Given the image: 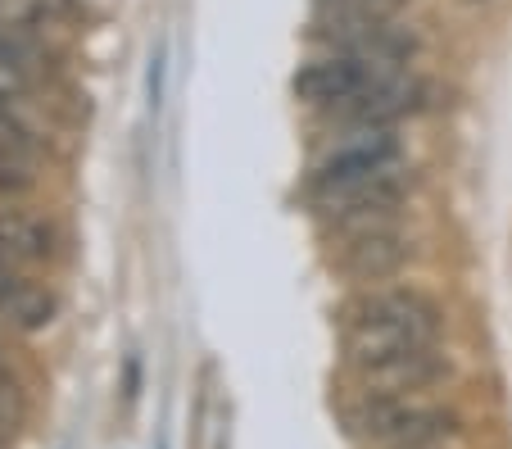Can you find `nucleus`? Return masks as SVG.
I'll return each instance as SVG.
<instances>
[{"label": "nucleus", "mask_w": 512, "mask_h": 449, "mask_svg": "<svg viewBox=\"0 0 512 449\" xmlns=\"http://www.w3.org/2000/svg\"><path fill=\"white\" fill-rule=\"evenodd\" d=\"M413 191V177L404 168L386 177H372V182L345 186V191H331V196H313V214L327 227H336L340 236H358V232H377V227H395L399 205Z\"/></svg>", "instance_id": "20e7f679"}, {"label": "nucleus", "mask_w": 512, "mask_h": 449, "mask_svg": "<svg viewBox=\"0 0 512 449\" xmlns=\"http://www.w3.org/2000/svg\"><path fill=\"white\" fill-rule=\"evenodd\" d=\"M422 96H426L422 82H413V78H386V82H377L368 96H358L354 105L336 109L331 118H336V123H345V127H354V132H372V127L399 123L404 114H417V109H422Z\"/></svg>", "instance_id": "6e6552de"}, {"label": "nucleus", "mask_w": 512, "mask_h": 449, "mask_svg": "<svg viewBox=\"0 0 512 449\" xmlns=\"http://www.w3.org/2000/svg\"><path fill=\"white\" fill-rule=\"evenodd\" d=\"M413 259V236H404L399 227H377V232L345 236L340 245V273L354 282H386Z\"/></svg>", "instance_id": "0eeeda50"}, {"label": "nucleus", "mask_w": 512, "mask_h": 449, "mask_svg": "<svg viewBox=\"0 0 512 449\" xmlns=\"http://www.w3.org/2000/svg\"><path fill=\"white\" fill-rule=\"evenodd\" d=\"M0 73H41V46L23 32H0Z\"/></svg>", "instance_id": "f8f14e48"}, {"label": "nucleus", "mask_w": 512, "mask_h": 449, "mask_svg": "<svg viewBox=\"0 0 512 449\" xmlns=\"http://www.w3.org/2000/svg\"><path fill=\"white\" fill-rule=\"evenodd\" d=\"M145 96H150V109H159V100H164V50H155V59H150V73H145Z\"/></svg>", "instance_id": "ddd939ff"}, {"label": "nucleus", "mask_w": 512, "mask_h": 449, "mask_svg": "<svg viewBox=\"0 0 512 449\" xmlns=\"http://www.w3.org/2000/svg\"><path fill=\"white\" fill-rule=\"evenodd\" d=\"M340 422L354 440H381L390 449H435L458 431V418L449 409H422L404 395H381L368 386L340 404Z\"/></svg>", "instance_id": "f03ea898"}, {"label": "nucleus", "mask_w": 512, "mask_h": 449, "mask_svg": "<svg viewBox=\"0 0 512 449\" xmlns=\"http://www.w3.org/2000/svg\"><path fill=\"white\" fill-rule=\"evenodd\" d=\"M0 259L14 268L55 259V227L23 209H0Z\"/></svg>", "instance_id": "9d476101"}, {"label": "nucleus", "mask_w": 512, "mask_h": 449, "mask_svg": "<svg viewBox=\"0 0 512 449\" xmlns=\"http://www.w3.org/2000/svg\"><path fill=\"white\" fill-rule=\"evenodd\" d=\"M0 318L19 332H46L59 318V295L0 259Z\"/></svg>", "instance_id": "1a4fd4ad"}, {"label": "nucleus", "mask_w": 512, "mask_h": 449, "mask_svg": "<svg viewBox=\"0 0 512 449\" xmlns=\"http://www.w3.org/2000/svg\"><path fill=\"white\" fill-rule=\"evenodd\" d=\"M449 377V359L440 354V345L435 350H422L413 354V359L395 363V368L377 372V377H363V386L368 391H381V395H413V391H426V386H435V381H445Z\"/></svg>", "instance_id": "9b49d317"}, {"label": "nucleus", "mask_w": 512, "mask_h": 449, "mask_svg": "<svg viewBox=\"0 0 512 449\" xmlns=\"http://www.w3.org/2000/svg\"><path fill=\"white\" fill-rule=\"evenodd\" d=\"M313 37L327 41L331 55L363 59L381 73H399L417 55V37L395 19H358V23H322L313 19Z\"/></svg>", "instance_id": "39448f33"}, {"label": "nucleus", "mask_w": 512, "mask_h": 449, "mask_svg": "<svg viewBox=\"0 0 512 449\" xmlns=\"http://www.w3.org/2000/svg\"><path fill=\"white\" fill-rule=\"evenodd\" d=\"M386 78H399V73H381L349 55H322V59H309L304 69H295L290 91H295V100H304V105L336 114V109L354 105L358 96H368V91Z\"/></svg>", "instance_id": "423d86ee"}, {"label": "nucleus", "mask_w": 512, "mask_h": 449, "mask_svg": "<svg viewBox=\"0 0 512 449\" xmlns=\"http://www.w3.org/2000/svg\"><path fill=\"white\" fill-rule=\"evenodd\" d=\"M404 168V146H399L395 127H372V132H354L349 141H340L336 150L313 164L309 186L304 196H331V191H345V186L358 182H372V177H386Z\"/></svg>", "instance_id": "7ed1b4c3"}, {"label": "nucleus", "mask_w": 512, "mask_h": 449, "mask_svg": "<svg viewBox=\"0 0 512 449\" xmlns=\"http://www.w3.org/2000/svg\"><path fill=\"white\" fill-rule=\"evenodd\" d=\"M440 327L445 313L417 286H386V291L358 295L340 313V345H345L349 368L363 377L395 368V363L413 359L422 350L440 345Z\"/></svg>", "instance_id": "f257e3e1"}]
</instances>
